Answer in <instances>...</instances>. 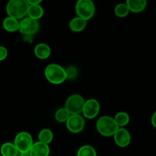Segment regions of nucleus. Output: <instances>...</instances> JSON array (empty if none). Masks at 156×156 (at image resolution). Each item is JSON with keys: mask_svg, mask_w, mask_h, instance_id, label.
I'll return each instance as SVG.
<instances>
[{"mask_svg": "<svg viewBox=\"0 0 156 156\" xmlns=\"http://www.w3.org/2000/svg\"><path fill=\"white\" fill-rule=\"evenodd\" d=\"M44 75L47 81L55 85L62 83L67 79L65 69L56 63L49 64L44 70Z\"/></svg>", "mask_w": 156, "mask_h": 156, "instance_id": "1", "label": "nucleus"}, {"mask_svg": "<svg viewBox=\"0 0 156 156\" xmlns=\"http://www.w3.org/2000/svg\"><path fill=\"white\" fill-rule=\"evenodd\" d=\"M27 0H11L6 5V12L9 17L18 20L27 15Z\"/></svg>", "mask_w": 156, "mask_h": 156, "instance_id": "2", "label": "nucleus"}, {"mask_svg": "<svg viewBox=\"0 0 156 156\" xmlns=\"http://www.w3.org/2000/svg\"><path fill=\"white\" fill-rule=\"evenodd\" d=\"M96 127L101 135L104 136H112L118 129V126L113 117L110 116H102L96 123Z\"/></svg>", "mask_w": 156, "mask_h": 156, "instance_id": "3", "label": "nucleus"}, {"mask_svg": "<svg viewBox=\"0 0 156 156\" xmlns=\"http://www.w3.org/2000/svg\"><path fill=\"white\" fill-rule=\"evenodd\" d=\"M77 16L88 21L95 13V5L91 0H79L76 4Z\"/></svg>", "mask_w": 156, "mask_h": 156, "instance_id": "4", "label": "nucleus"}, {"mask_svg": "<svg viewBox=\"0 0 156 156\" xmlns=\"http://www.w3.org/2000/svg\"><path fill=\"white\" fill-rule=\"evenodd\" d=\"M34 144L33 137L29 133L22 131L15 136L14 140V145L17 148L19 153L29 152L30 148Z\"/></svg>", "mask_w": 156, "mask_h": 156, "instance_id": "5", "label": "nucleus"}, {"mask_svg": "<svg viewBox=\"0 0 156 156\" xmlns=\"http://www.w3.org/2000/svg\"><path fill=\"white\" fill-rule=\"evenodd\" d=\"M85 101L80 94H75L69 96L66 101L65 108L67 110L70 115L80 114L83 110Z\"/></svg>", "mask_w": 156, "mask_h": 156, "instance_id": "6", "label": "nucleus"}, {"mask_svg": "<svg viewBox=\"0 0 156 156\" xmlns=\"http://www.w3.org/2000/svg\"><path fill=\"white\" fill-rule=\"evenodd\" d=\"M19 24V31L24 35H34L38 31L40 27L38 21L29 17L21 20Z\"/></svg>", "mask_w": 156, "mask_h": 156, "instance_id": "7", "label": "nucleus"}, {"mask_svg": "<svg viewBox=\"0 0 156 156\" xmlns=\"http://www.w3.org/2000/svg\"><path fill=\"white\" fill-rule=\"evenodd\" d=\"M66 123L67 129L73 133H79L82 132L85 125V120L80 114L70 115Z\"/></svg>", "mask_w": 156, "mask_h": 156, "instance_id": "8", "label": "nucleus"}, {"mask_svg": "<svg viewBox=\"0 0 156 156\" xmlns=\"http://www.w3.org/2000/svg\"><path fill=\"white\" fill-rule=\"evenodd\" d=\"M100 111V104L95 99H89L85 101L84 105L82 114L84 117L88 119H93L96 117Z\"/></svg>", "mask_w": 156, "mask_h": 156, "instance_id": "9", "label": "nucleus"}, {"mask_svg": "<svg viewBox=\"0 0 156 156\" xmlns=\"http://www.w3.org/2000/svg\"><path fill=\"white\" fill-rule=\"evenodd\" d=\"M114 136V142L118 146L122 148L126 147L129 145L131 141V136L129 131L123 127H119L116 131Z\"/></svg>", "mask_w": 156, "mask_h": 156, "instance_id": "10", "label": "nucleus"}, {"mask_svg": "<svg viewBox=\"0 0 156 156\" xmlns=\"http://www.w3.org/2000/svg\"><path fill=\"white\" fill-rule=\"evenodd\" d=\"M50 151L49 145L37 141L34 143L33 146L29 151V155L30 156H49Z\"/></svg>", "mask_w": 156, "mask_h": 156, "instance_id": "11", "label": "nucleus"}, {"mask_svg": "<svg viewBox=\"0 0 156 156\" xmlns=\"http://www.w3.org/2000/svg\"><path fill=\"white\" fill-rule=\"evenodd\" d=\"M34 52L35 56L37 58L41 59H45L50 56L51 49L47 44L40 43L35 46Z\"/></svg>", "mask_w": 156, "mask_h": 156, "instance_id": "12", "label": "nucleus"}, {"mask_svg": "<svg viewBox=\"0 0 156 156\" xmlns=\"http://www.w3.org/2000/svg\"><path fill=\"white\" fill-rule=\"evenodd\" d=\"M126 4L128 6L129 12L139 13L146 9L147 2L146 0H127Z\"/></svg>", "mask_w": 156, "mask_h": 156, "instance_id": "13", "label": "nucleus"}, {"mask_svg": "<svg viewBox=\"0 0 156 156\" xmlns=\"http://www.w3.org/2000/svg\"><path fill=\"white\" fill-rule=\"evenodd\" d=\"M88 21L79 17H76L69 21V27L70 30L74 32H81L86 27Z\"/></svg>", "mask_w": 156, "mask_h": 156, "instance_id": "14", "label": "nucleus"}, {"mask_svg": "<svg viewBox=\"0 0 156 156\" xmlns=\"http://www.w3.org/2000/svg\"><path fill=\"white\" fill-rule=\"evenodd\" d=\"M27 15L29 18L38 21L44 15V9L41 5H28Z\"/></svg>", "mask_w": 156, "mask_h": 156, "instance_id": "15", "label": "nucleus"}, {"mask_svg": "<svg viewBox=\"0 0 156 156\" xmlns=\"http://www.w3.org/2000/svg\"><path fill=\"white\" fill-rule=\"evenodd\" d=\"M3 27L8 32H15L19 30V21L12 17H6L3 20Z\"/></svg>", "mask_w": 156, "mask_h": 156, "instance_id": "16", "label": "nucleus"}, {"mask_svg": "<svg viewBox=\"0 0 156 156\" xmlns=\"http://www.w3.org/2000/svg\"><path fill=\"white\" fill-rule=\"evenodd\" d=\"M0 152L2 156H18L19 152L17 148L12 143H5L2 145L0 148Z\"/></svg>", "mask_w": 156, "mask_h": 156, "instance_id": "17", "label": "nucleus"}, {"mask_svg": "<svg viewBox=\"0 0 156 156\" xmlns=\"http://www.w3.org/2000/svg\"><path fill=\"white\" fill-rule=\"evenodd\" d=\"M53 140V133L50 129H43L38 134V140L41 143L49 145Z\"/></svg>", "mask_w": 156, "mask_h": 156, "instance_id": "18", "label": "nucleus"}, {"mask_svg": "<svg viewBox=\"0 0 156 156\" xmlns=\"http://www.w3.org/2000/svg\"><path fill=\"white\" fill-rule=\"evenodd\" d=\"M114 120L118 127H123L126 126L129 122V116L126 112H119L114 117Z\"/></svg>", "mask_w": 156, "mask_h": 156, "instance_id": "19", "label": "nucleus"}, {"mask_svg": "<svg viewBox=\"0 0 156 156\" xmlns=\"http://www.w3.org/2000/svg\"><path fill=\"white\" fill-rule=\"evenodd\" d=\"M77 156H97V152L93 146L85 145L79 148L77 152Z\"/></svg>", "mask_w": 156, "mask_h": 156, "instance_id": "20", "label": "nucleus"}, {"mask_svg": "<svg viewBox=\"0 0 156 156\" xmlns=\"http://www.w3.org/2000/svg\"><path fill=\"white\" fill-rule=\"evenodd\" d=\"M69 113L65 108H59L55 113V119L59 123H66L69 117Z\"/></svg>", "mask_w": 156, "mask_h": 156, "instance_id": "21", "label": "nucleus"}, {"mask_svg": "<svg viewBox=\"0 0 156 156\" xmlns=\"http://www.w3.org/2000/svg\"><path fill=\"white\" fill-rule=\"evenodd\" d=\"M129 10L126 3H120L117 5L114 9V13L117 17H120V18H124L129 14Z\"/></svg>", "mask_w": 156, "mask_h": 156, "instance_id": "22", "label": "nucleus"}, {"mask_svg": "<svg viewBox=\"0 0 156 156\" xmlns=\"http://www.w3.org/2000/svg\"><path fill=\"white\" fill-rule=\"evenodd\" d=\"M66 69V73L67 79H73L77 76L78 70L76 67L69 66Z\"/></svg>", "mask_w": 156, "mask_h": 156, "instance_id": "23", "label": "nucleus"}, {"mask_svg": "<svg viewBox=\"0 0 156 156\" xmlns=\"http://www.w3.org/2000/svg\"><path fill=\"white\" fill-rule=\"evenodd\" d=\"M8 56V50L3 46H0V61H2L6 59Z\"/></svg>", "mask_w": 156, "mask_h": 156, "instance_id": "24", "label": "nucleus"}, {"mask_svg": "<svg viewBox=\"0 0 156 156\" xmlns=\"http://www.w3.org/2000/svg\"><path fill=\"white\" fill-rule=\"evenodd\" d=\"M23 40L27 43H31L33 41V35H24Z\"/></svg>", "mask_w": 156, "mask_h": 156, "instance_id": "25", "label": "nucleus"}, {"mask_svg": "<svg viewBox=\"0 0 156 156\" xmlns=\"http://www.w3.org/2000/svg\"><path fill=\"white\" fill-rule=\"evenodd\" d=\"M151 123H152V126L156 129V111H155L154 114H152V118H151Z\"/></svg>", "mask_w": 156, "mask_h": 156, "instance_id": "26", "label": "nucleus"}, {"mask_svg": "<svg viewBox=\"0 0 156 156\" xmlns=\"http://www.w3.org/2000/svg\"><path fill=\"white\" fill-rule=\"evenodd\" d=\"M28 5H40L42 1L41 0H27Z\"/></svg>", "mask_w": 156, "mask_h": 156, "instance_id": "27", "label": "nucleus"}, {"mask_svg": "<svg viewBox=\"0 0 156 156\" xmlns=\"http://www.w3.org/2000/svg\"><path fill=\"white\" fill-rule=\"evenodd\" d=\"M20 156H30L29 152H23V153H19Z\"/></svg>", "mask_w": 156, "mask_h": 156, "instance_id": "28", "label": "nucleus"}, {"mask_svg": "<svg viewBox=\"0 0 156 156\" xmlns=\"http://www.w3.org/2000/svg\"><path fill=\"white\" fill-rule=\"evenodd\" d=\"M18 156H20V155H18Z\"/></svg>", "mask_w": 156, "mask_h": 156, "instance_id": "29", "label": "nucleus"}]
</instances>
